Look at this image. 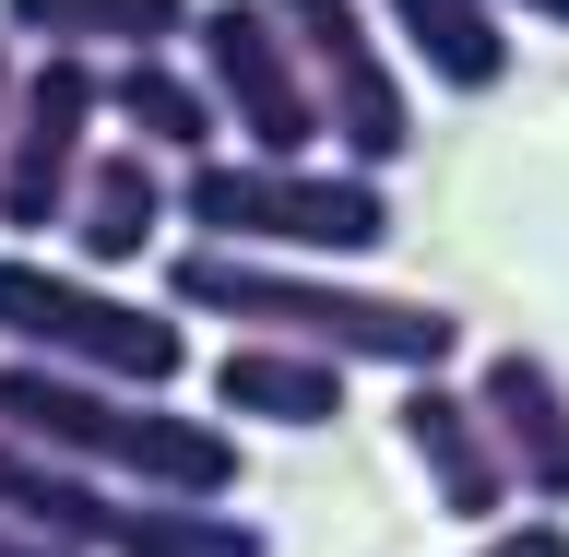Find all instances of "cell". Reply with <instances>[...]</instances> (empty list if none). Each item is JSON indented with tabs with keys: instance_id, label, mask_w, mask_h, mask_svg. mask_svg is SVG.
Masks as SVG:
<instances>
[{
	"instance_id": "9a60e30c",
	"label": "cell",
	"mask_w": 569,
	"mask_h": 557,
	"mask_svg": "<svg viewBox=\"0 0 569 557\" xmlns=\"http://www.w3.org/2000/svg\"><path fill=\"white\" fill-rule=\"evenodd\" d=\"M96 557H273V534L249 510H213V498H142L119 487L96 510Z\"/></svg>"
},
{
	"instance_id": "52a82bcc",
	"label": "cell",
	"mask_w": 569,
	"mask_h": 557,
	"mask_svg": "<svg viewBox=\"0 0 569 557\" xmlns=\"http://www.w3.org/2000/svg\"><path fill=\"white\" fill-rule=\"evenodd\" d=\"M190 71L213 83V119H226L238 155H332L320 96H309V71H297V36H284L273 0H202Z\"/></svg>"
},
{
	"instance_id": "2e32d148",
	"label": "cell",
	"mask_w": 569,
	"mask_h": 557,
	"mask_svg": "<svg viewBox=\"0 0 569 557\" xmlns=\"http://www.w3.org/2000/svg\"><path fill=\"white\" fill-rule=\"evenodd\" d=\"M475 557H569V510H510L498 534H475Z\"/></svg>"
},
{
	"instance_id": "ac0fdd59",
	"label": "cell",
	"mask_w": 569,
	"mask_h": 557,
	"mask_svg": "<svg viewBox=\"0 0 569 557\" xmlns=\"http://www.w3.org/2000/svg\"><path fill=\"white\" fill-rule=\"evenodd\" d=\"M0 557H71V546H48V534H24V523H0Z\"/></svg>"
},
{
	"instance_id": "6da1fadb",
	"label": "cell",
	"mask_w": 569,
	"mask_h": 557,
	"mask_svg": "<svg viewBox=\"0 0 569 557\" xmlns=\"http://www.w3.org/2000/svg\"><path fill=\"white\" fill-rule=\"evenodd\" d=\"M167 309L213 320V332H249V345L332 356V368H391V380L462 368V320L439 309V297H403V285L345 273V261H261V249L190 238L167 261Z\"/></svg>"
},
{
	"instance_id": "8992f818",
	"label": "cell",
	"mask_w": 569,
	"mask_h": 557,
	"mask_svg": "<svg viewBox=\"0 0 569 557\" xmlns=\"http://www.w3.org/2000/svg\"><path fill=\"white\" fill-rule=\"evenodd\" d=\"M96 107H107V60H24L12 119H0V238L12 249L71 226V190L96 167Z\"/></svg>"
},
{
	"instance_id": "7a4b0ae2",
	"label": "cell",
	"mask_w": 569,
	"mask_h": 557,
	"mask_svg": "<svg viewBox=\"0 0 569 557\" xmlns=\"http://www.w3.org/2000/svg\"><path fill=\"white\" fill-rule=\"evenodd\" d=\"M0 439H24L48 462H83L107 487H142V498H238L249 451L226 416H190L178 391H119V380H83V368H36L12 356L0 368Z\"/></svg>"
},
{
	"instance_id": "8fae6325",
	"label": "cell",
	"mask_w": 569,
	"mask_h": 557,
	"mask_svg": "<svg viewBox=\"0 0 569 557\" xmlns=\"http://www.w3.org/2000/svg\"><path fill=\"white\" fill-rule=\"evenodd\" d=\"M202 380H213V416L226 427H284V439H320L356 404V368L297 356V345H249V332H226V356H213Z\"/></svg>"
},
{
	"instance_id": "ba28073f",
	"label": "cell",
	"mask_w": 569,
	"mask_h": 557,
	"mask_svg": "<svg viewBox=\"0 0 569 557\" xmlns=\"http://www.w3.org/2000/svg\"><path fill=\"white\" fill-rule=\"evenodd\" d=\"M391 439L416 451V475H427V498L451 510V523H475V534H498L510 523V462H498V427H487V404H475V380H403V404H391Z\"/></svg>"
},
{
	"instance_id": "30bf717a",
	"label": "cell",
	"mask_w": 569,
	"mask_h": 557,
	"mask_svg": "<svg viewBox=\"0 0 569 557\" xmlns=\"http://www.w3.org/2000/svg\"><path fill=\"white\" fill-rule=\"evenodd\" d=\"M475 404H487V427H498L510 487H522L533 510H569V380L533 345H498L487 368H475Z\"/></svg>"
},
{
	"instance_id": "e0dca14e",
	"label": "cell",
	"mask_w": 569,
	"mask_h": 557,
	"mask_svg": "<svg viewBox=\"0 0 569 557\" xmlns=\"http://www.w3.org/2000/svg\"><path fill=\"white\" fill-rule=\"evenodd\" d=\"M510 12H522V24H558V36H569V0H498V24H510Z\"/></svg>"
},
{
	"instance_id": "9c48e42d",
	"label": "cell",
	"mask_w": 569,
	"mask_h": 557,
	"mask_svg": "<svg viewBox=\"0 0 569 557\" xmlns=\"http://www.w3.org/2000/svg\"><path fill=\"white\" fill-rule=\"evenodd\" d=\"M178 226V167H154L142 142H96V167H83V190H71V261L83 273H131V261H154Z\"/></svg>"
},
{
	"instance_id": "d6986e66",
	"label": "cell",
	"mask_w": 569,
	"mask_h": 557,
	"mask_svg": "<svg viewBox=\"0 0 569 557\" xmlns=\"http://www.w3.org/2000/svg\"><path fill=\"white\" fill-rule=\"evenodd\" d=\"M12 83H24V48L0 36V119H12Z\"/></svg>"
},
{
	"instance_id": "5bb4252c",
	"label": "cell",
	"mask_w": 569,
	"mask_h": 557,
	"mask_svg": "<svg viewBox=\"0 0 569 557\" xmlns=\"http://www.w3.org/2000/svg\"><path fill=\"white\" fill-rule=\"evenodd\" d=\"M380 36L427 83H451V96H498L510 83V24H498V0H368Z\"/></svg>"
},
{
	"instance_id": "4fadbf2b",
	"label": "cell",
	"mask_w": 569,
	"mask_h": 557,
	"mask_svg": "<svg viewBox=\"0 0 569 557\" xmlns=\"http://www.w3.org/2000/svg\"><path fill=\"white\" fill-rule=\"evenodd\" d=\"M202 0H0V36L36 60H142V48H190Z\"/></svg>"
},
{
	"instance_id": "7c38bea8",
	"label": "cell",
	"mask_w": 569,
	"mask_h": 557,
	"mask_svg": "<svg viewBox=\"0 0 569 557\" xmlns=\"http://www.w3.org/2000/svg\"><path fill=\"white\" fill-rule=\"evenodd\" d=\"M107 119H119V142H142L154 167H202V155H226V119H213V83L190 71V48L107 60Z\"/></svg>"
},
{
	"instance_id": "3957f363",
	"label": "cell",
	"mask_w": 569,
	"mask_h": 557,
	"mask_svg": "<svg viewBox=\"0 0 569 557\" xmlns=\"http://www.w3.org/2000/svg\"><path fill=\"white\" fill-rule=\"evenodd\" d=\"M178 226L261 261H380L391 190L345 155H202L178 167Z\"/></svg>"
},
{
	"instance_id": "5b68a950",
	"label": "cell",
	"mask_w": 569,
	"mask_h": 557,
	"mask_svg": "<svg viewBox=\"0 0 569 557\" xmlns=\"http://www.w3.org/2000/svg\"><path fill=\"white\" fill-rule=\"evenodd\" d=\"M273 12L297 36V71H309V96H320L332 155L391 178L403 142H416V83H403V48L380 36V12L368 0H273Z\"/></svg>"
},
{
	"instance_id": "277c9868",
	"label": "cell",
	"mask_w": 569,
	"mask_h": 557,
	"mask_svg": "<svg viewBox=\"0 0 569 557\" xmlns=\"http://www.w3.org/2000/svg\"><path fill=\"white\" fill-rule=\"evenodd\" d=\"M0 356L83 368V380H119V391H178L190 380V320L167 297H119L83 261L0 249Z\"/></svg>"
}]
</instances>
